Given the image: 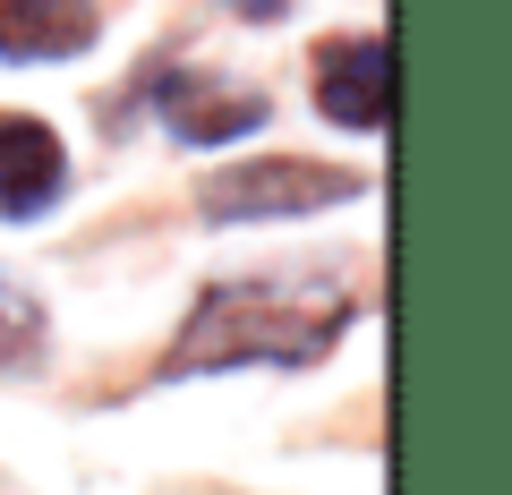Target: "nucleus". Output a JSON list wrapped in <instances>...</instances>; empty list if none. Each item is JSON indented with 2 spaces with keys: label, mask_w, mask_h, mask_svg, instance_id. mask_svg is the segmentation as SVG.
I'll return each instance as SVG.
<instances>
[{
  "label": "nucleus",
  "mask_w": 512,
  "mask_h": 495,
  "mask_svg": "<svg viewBox=\"0 0 512 495\" xmlns=\"http://www.w3.org/2000/svg\"><path fill=\"white\" fill-rule=\"evenodd\" d=\"M43 359V299L0 282V367H35Z\"/></svg>",
  "instance_id": "0eeeda50"
},
{
  "label": "nucleus",
  "mask_w": 512,
  "mask_h": 495,
  "mask_svg": "<svg viewBox=\"0 0 512 495\" xmlns=\"http://www.w3.org/2000/svg\"><path fill=\"white\" fill-rule=\"evenodd\" d=\"M350 291L325 274H248V282H214L197 291L180 342L163 350V385L188 376H222V367H316L333 342L350 333Z\"/></svg>",
  "instance_id": "f257e3e1"
},
{
  "label": "nucleus",
  "mask_w": 512,
  "mask_h": 495,
  "mask_svg": "<svg viewBox=\"0 0 512 495\" xmlns=\"http://www.w3.org/2000/svg\"><path fill=\"white\" fill-rule=\"evenodd\" d=\"M69 197V146L35 111H0V222H43Z\"/></svg>",
  "instance_id": "39448f33"
},
{
  "label": "nucleus",
  "mask_w": 512,
  "mask_h": 495,
  "mask_svg": "<svg viewBox=\"0 0 512 495\" xmlns=\"http://www.w3.org/2000/svg\"><path fill=\"white\" fill-rule=\"evenodd\" d=\"M222 9H239L248 26H274V18H291V0H222Z\"/></svg>",
  "instance_id": "6e6552de"
},
{
  "label": "nucleus",
  "mask_w": 512,
  "mask_h": 495,
  "mask_svg": "<svg viewBox=\"0 0 512 495\" xmlns=\"http://www.w3.org/2000/svg\"><path fill=\"white\" fill-rule=\"evenodd\" d=\"M367 197L359 171L342 163H308V154H265V163H231L214 180H197V214L205 222H299L325 205Z\"/></svg>",
  "instance_id": "f03ea898"
},
{
  "label": "nucleus",
  "mask_w": 512,
  "mask_h": 495,
  "mask_svg": "<svg viewBox=\"0 0 512 495\" xmlns=\"http://www.w3.org/2000/svg\"><path fill=\"white\" fill-rule=\"evenodd\" d=\"M316 111L333 129L376 137L393 120V43L384 35H333L316 52Z\"/></svg>",
  "instance_id": "20e7f679"
},
{
  "label": "nucleus",
  "mask_w": 512,
  "mask_h": 495,
  "mask_svg": "<svg viewBox=\"0 0 512 495\" xmlns=\"http://www.w3.org/2000/svg\"><path fill=\"white\" fill-rule=\"evenodd\" d=\"M103 35L94 0H0V60H77Z\"/></svg>",
  "instance_id": "423d86ee"
},
{
  "label": "nucleus",
  "mask_w": 512,
  "mask_h": 495,
  "mask_svg": "<svg viewBox=\"0 0 512 495\" xmlns=\"http://www.w3.org/2000/svg\"><path fill=\"white\" fill-rule=\"evenodd\" d=\"M146 103L180 146H231V137L265 129V94L239 86V77H214V69H188V60H163L146 69Z\"/></svg>",
  "instance_id": "7ed1b4c3"
}]
</instances>
